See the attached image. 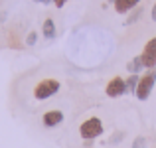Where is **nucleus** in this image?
<instances>
[{
    "label": "nucleus",
    "mask_w": 156,
    "mask_h": 148,
    "mask_svg": "<svg viewBox=\"0 0 156 148\" xmlns=\"http://www.w3.org/2000/svg\"><path fill=\"white\" fill-rule=\"evenodd\" d=\"M59 89H61V83H59V81L48 77V79H42L40 83H36L34 97L38 99V101H48V99H51L57 91H59Z\"/></svg>",
    "instance_id": "1"
},
{
    "label": "nucleus",
    "mask_w": 156,
    "mask_h": 148,
    "mask_svg": "<svg viewBox=\"0 0 156 148\" xmlns=\"http://www.w3.org/2000/svg\"><path fill=\"white\" fill-rule=\"evenodd\" d=\"M154 83H156V69H148L146 73H142L140 79H138V87L134 91L138 101H146L150 97V93L154 89Z\"/></svg>",
    "instance_id": "2"
},
{
    "label": "nucleus",
    "mask_w": 156,
    "mask_h": 148,
    "mask_svg": "<svg viewBox=\"0 0 156 148\" xmlns=\"http://www.w3.org/2000/svg\"><path fill=\"white\" fill-rule=\"evenodd\" d=\"M103 130H105L103 122H101V118H97V117H91V118H87V121H83L81 126H79V134H81L83 140H95L97 136L103 134Z\"/></svg>",
    "instance_id": "3"
},
{
    "label": "nucleus",
    "mask_w": 156,
    "mask_h": 148,
    "mask_svg": "<svg viewBox=\"0 0 156 148\" xmlns=\"http://www.w3.org/2000/svg\"><path fill=\"white\" fill-rule=\"evenodd\" d=\"M140 59L144 69H154L156 67V38H150L144 44V49L140 53Z\"/></svg>",
    "instance_id": "4"
},
{
    "label": "nucleus",
    "mask_w": 156,
    "mask_h": 148,
    "mask_svg": "<svg viewBox=\"0 0 156 148\" xmlns=\"http://www.w3.org/2000/svg\"><path fill=\"white\" fill-rule=\"evenodd\" d=\"M105 93H107V97H111V99L122 97L126 93V81L122 79V77H113V79L107 83Z\"/></svg>",
    "instance_id": "5"
},
{
    "label": "nucleus",
    "mask_w": 156,
    "mask_h": 148,
    "mask_svg": "<svg viewBox=\"0 0 156 148\" xmlns=\"http://www.w3.org/2000/svg\"><path fill=\"white\" fill-rule=\"evenodd\" d=\"M61 121H63V113H61V111H57V109L46 111V113H44V117H42L44 126H48V129H51V126H57Z\"/></svg>",
    "instance_id": "6"
},
{
    "label": "nucleus",
    "mask_w": 156,
    "mask_h": 148,
    "mask_svg": "<svg viewBox=\"0 0 156 148\" xmlns=\"http://www.w3.org/2000/svg\"><path fill=\"white\" fill-rule=\"evenodd\" d=\"M138 2L140 0H115V10L119 14H129L133 8L138 6Z\"/></svg>",
    "instance_id": "7"
},
{
    "label": "nucleus",
    "mask_w": 156,
    "mask_h": 148,
    "mask_svg": "<svg viewBox=\"0 0 156 148\" xmlns=\"http://www.w3.org/2000/svg\"><path fill=\"white\" fill-rule=\"evenodd\" d=\"M42 34L46 36L48 40H53L55 38V22H53L51 18H46L42 24Z\"/></svg>",
    "instance_id": "8"
},
{
    "label": "nucleus",
    "mask_w": 156,
    "mask_h": 148,
    "mask_svg": "<svg viewBox=\"0 0 156 148\" xmlns=\"http://www.w3.org/2000/svg\"><path fill=\"white\" fill-rule=\"evenodd\" d=\"M126 69L130 71V75H138V71H142L144 69V65H142V59H140V55H136L133 61H130L129 65H126Z\"/></svg>",
    "instance_id": "9"
},
{
    "label": "nucleus",
    "mask_w": 156,
    "mask_h": 148,
    "mask_svg": "<svg viewBox=\"0 0 156 148\" xmlns=\"http://www.w3.org/2000/svg\"><path fill=\"white\" fill-rule=\"evenodd\" d=\"M138 79H140V75H130L129 79H126V93H134L138 87Z\"/></svg>",
    "instance_id": "10"
},
{
    "label": "nucleus",
    "mask_w": 156,
    "mask_h": 148,
    "mask_svg": "<svg viewBox=\"0 0 156 148\" xmlns=\"http://www.w3.org/2000/svg\"><path fill=\"white\" fill-rule=\"evenodd\" d=\"M146 144V138H142V136H136V140L133 142V148H144Z\"/></svg>",
    "instance_id": "11"
},
{
    "label": "nucleus",
    "mask_w": 156,
    "mask_h": 148,
    "mask_svg": "<svg viewBox=\"0 0 156 148\" xmlns=\"http://www.w3.org/2000/svg\"><path fill=\"white\" fill-rule=\"evenodd\" d=\"M36 40H38V34H36V32H30V34H28V38H26V44H28V46H34Z\"/></svg>",
    "instance_id": "12"
},
{
    "label": "nucleus",
    "mask_w": 156,
    "mask_h": 148,
    "mask_svg": "<svg viewBox=\"0 0 156 148\" xmlns=\"http://www.w3.org/2000/svg\"><path fill=\"white\" fill-rule=\"evenodd\" d=\"M138 16H140V10H136V12H134V14H133V16H130V18H129V24H133V22H136V18H138Z\"/></svg>",
    "instance_id": "13"
},
{
    "label": "nucleus",
    "mask_w": 156,
    "mask_h": 148,
    "mask_svg": "<svg viewBox=\"0 0 156 148\" xmlns=\"http://www.w3.org/2000/svg\"><path fill=\"white\" fill-rule=\"evenodd\" d=\"M51 2H53V4H55V6H57V8H63V4H65V2H67V0H51Z\"/></svg>",
    "instance_id": "14"
},
{
    "label": "nucleus",
    "mask_w": 156,
    "mask_h": 148,
    "mask_svg": "<svg viewBox=\"0 0 156 148\" xmlns=\"http://www.w3.org/2000/svg\"><path fill=\"white\" fill-rule=\"evenodd\" d=\"M150 16H152V20L156 22V2H154V6H152V12H150Z\"/></svg>",
    "instance_id": "15"
},
{
    "label": "nucleus",
    "mask_w": 156,
    "mask_h": 148,
    "mask_svg": "<svg viewBox=\"0 0 156 148\" xmlns=\"http://www.w3.org/2000/svg\"><path fill=\"white\" fill-rule=\"evenodd\" d=\"M36 2H42V4H50L51 0H36Z\"/></svg>",
    "instance_id": "16"
},
{
    "label": "nucleus",
    "mask_w": 156,
    "mask_h": 148,
    "mask_svg": "<svg viewBox=\"0 0 156 148\" xmlns=\"http://www.w3.org/2000/svg\"><path fill=\"white\" fill-rule=\"evenodd\" d=\"M111 2H113V4H115V0H111Z\"/></svg>",
    "instance_id": "17"
}]
</instances>
